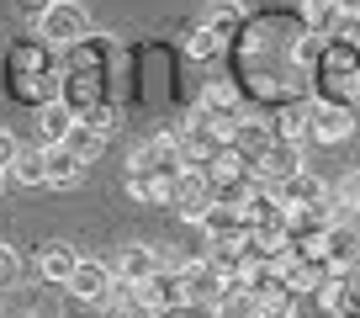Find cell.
<instances>
[{"instance_id": "obj_30", "label": "cell", "mask_w": 360, "mask_h": 318, "mask_svg": "<svg viewBox=\"0 0 360 318\" xmlns=\"http://www.w3.org/2000/svg\"><path fill=\"white\" fill-rule=\"evenodd\" d=\"M79 122L96 127L101 138H112V133H117V106H112V101H96V106H85V112H79Z\"/></svg>"}, {"instance_id": "obj_26", "label": "cell", "mask_w": 360, "mask_h": 318, "mask_svg": "<svg viewBox=\"0 0 360 318\" xmlns=\"http://www.w3.org/2000/svg\"><path fill=\"white\" fill-rule=\"evenodd\" d=\"M69 148H75L79 159H85V165H96V159H101V148H106V138L96 133V127H85V122H75L69 127V138H64Z\"/></svg>"}, {"instance_id": "obj_16", "label": "cell", "mask_w": 360, "mask_h": 318, "mask_svg": "<svg viewBox=\"0 0 360 318\" xmlns=\"http://www.w3.org/2000/svg\"><path fill=\"white\" fill-rule=\"evenodd\" d=\"M75 122H79V112L69 101H58V96H53V101H43V106H37V138H43V148L64 144Z\"/></svg>"}, {"instance_id": "obj_14", "label": "cell", "mask_w": 360, "mask_h": 318, "mask_svg": "<svg viewBox=\"0 0 360 318\" xmlns=\"http://www.w3.org/2000/svg\"><path fill=\"white\" fill-rule=\"evenodd\" d=\"M75 265H79V250L69 244V238H48V244H37V276H43L48 286H69Z\"/></svg>"}, {"instance_id": "obj_11", "label": "cell", "mask_w": 360, "mask_h": 318, "mask_svg": "<svg viewBox=\"0 0 360 318\" xmlns=\"http://www.w3.org/2000/svg\"><path fill=\"white\" fill-rule=\"evenodd\" d=\"M180 276H186V303L191 307H212L217 297L228 292V281L217 276V265L207 260V255L202 260H180Z\"/></svg>"}, {"instance_id": "obj_36", "label": "cell", "mask_w": 360, "mask_h": 318, "mask_svg": "<svg viewBox=\"0 0 360 318\" xmlns=\"http://www.w3.org/2000/svg\"><path fill=\"white\" fill-rule=\"evenodd\" d=\"M339 6H345V11H349V16H360V0H339Z\"/></svg>"}, {"instance_id": "obj_19", "label": "cell", "mask_w": 360, "mask_h": 318, "mask_svg": "<svg viewBox=\"0 0 360 318\" xmlns=\"http://www.w3.org/2000/svg\"><path fill=\"white\" fill-rule=\"evenodd\" d=\"M85 170H90V165H85V159H79L69 144H53V148H48V186L69 191V186L85 181Z\"/></svg>"}, {"instance_id": "obj_1", "label": "cell", "mask_w": 360, "mask_h": 318, "mask_svg": "<svg viewBox=\"0 0 360 318\" xmlns=\"http://www.w3.org/2000/svg\"><path fill=\"white\" fill-rule=\"evenodd\" d=\"M191 112H196V117H207V122L223 133V144H228V138H233V127H238V117H244L249 106H244V91H238V80H207Z\"/></svg>"}, {"instance_id": "obj_29", "label": "cell", "mask_w": 360, "mask_h": 318, "mask_svg": "<svg viewBox=\"0 0 360 318\" xmlns=\"http://www.w3.org/2000/svg\"><path fill=\"white\" fill-rule=\"evenodd\" d=\"M0 318H58V303H48V297H16V303L0 307Z\"/></svg>"}, {"instance_id": "obj_2", "label": "cell", "mask_w": 360, "mask_h": 318, "mask_svg": "<svg viewBox=\"0 0 360 318\" xmlns=\"http://www.w3.org/2000/svg\"><path fill=\"white\" fill-rule=\"evenodd\" d=\"M85 32H90V16H85V6L79 0H53L43 16H37V37H43L48 48H75V43H85Z\"/></svg>"}, {"instance_id": "obj_18", "label": "cell", "mask_w": 360, "mask_h": 318, "mask_svg": "<svg viewBox=\"0 0 360 318\" xmlns=\"http://www.w3.org/2000/svg\"><path fill=\"white\" fill-rule=\"evenodd\" d=\"M270 133L286 138V144H302V138H313V122H307V101H302V96H292V101L276 106V117H270Z\"/></svg>"}, {"instance_id": "obj_32", "label": "cell", "mask_w": 360, "mask_h": 318, "mask_svg": "<svg viewBox=\"0 0 360 318\" xmlns=\"http://www.w3.org/2000/svg\"><path fill=\"white\" fill-rule=\"evenodd\" d=\"M16 276H22V255H16L11 244H0V286H11Z\"/></svg>"}, {"instance_id": "obj_5", "label": "cell", "mask_w": 360, "mask_h": 318, "mask_svg": "<svg viewBox=\"0 0 360 318\" xmlns=\"http://www.w3.org/2000/svg\"><path fill=\"white\" fill-rule=\"evenodd\" d=\"M112 292H117V271H112V260L79 255L75 276H69V297H79V303H90V307H101V303H112Z\"/></svg>"}, {"instance_id": "obj_35", "label": "cell", "mask_w": 360, "mask_h": 318, "mask_svg": "<svg viewBox=\"0 0 360 318\" xmlns=\"http://www.w3.org/2000/svg\"><path fill=\"white\" fill-rule=\"evenodd\" d=\"M345 186H349V196H355V207H360V165H355V175H349Z\"/></svg>"}, {"instance_id": "obj_15", "label": "cell", "mask_w": 360, "mask_h": 318, "mask_svg": "<svg viewBox=\"0 0 360 318\" xmlns=\"http://www.w3.org/2000/svg\"><path fill=\"white\" fill-rule=\"evenodd\" d=\"M297 170H307V159H302V144H286V138H276V144L265 148V159H259V181H270V186H281L286 175H297Z\"/></svg>"}, {"instance_id": "obj_37", "label": "cell", "mask_w": 360, "mask_h": 318, "mask_svg": "<svg viewBox=\"0 0 360 318\" xmlns=\"http://www.w3.org/2000/svg\"><path fill=\"white\" fill-rule=\"evenodd\" d=\"M0 196H6V170H0Z\"/></svg>"}, {"instance_id": "obj_10", "label": "cell", "mask_w": 360, "mask_h": 318, "mask_svg": "<svg viewBox=\"0 0 360 318\" xmlns=\"http://www.w3.org/2000/svg\"><path fill=\"white\" fill-rule=\"evenodd\" d=\"M207 234V244H244L249 238V217H244V207H228V202H212L202 212V223H196Z\"/></svg>"}, {"instance_id": "obj_20", "label": "cell", "mask_w": 360, "mask_h": 318, "mask_svg": "<svg viewBox=\"0 0 360 318\" xmlns=\"http://www.w3.org/2000/svg\"><path fill=\"white\" fill-rule=\"evenodd\" d=\"M345 22H349V11L339 6V0H323V6H302V27H307V37H339L345 32Z\"/></svg>"}, {"instance_id": "obj_22", "label": "cell", "mask_w": 360, "mask_h": 318, "mask_svg": "<svg viewBox=\"0 0 360 318\" xmlns=\"http://www.w3.org/2000/svg\"><path fill=\"white\" fill-rule=\"evenodd\" d=\"M202 27H212V32L228 43V32H233V27H244V0H207Z\"/></svg>"}, {"instance_id": "obj_4", "label": "cell", "mask_w": 360, "mask_h": 318, "mask_svg": "<svg viewBox=\"0 0 360 318\" xmlns=\"http://www.w3.org/2000/svg\"><path fill=\"white\" fill-rule=\"evenodd\" d=\"M127 170H143V175H154V181H175V175L186 170L175 133H159V138H148V144H138L133 159H127Z\"/></svg>"}, {"instance_id": "obj_9", "label": "cell", "mask_w": 360, "mask_h": 318, "mask_svg": "<svg viewBox=\"0 0 360 318\" xmlns=\"http://www.w3.org/2000/svg\"><path fill=\"white\" fill-rule=\"evenodd\" d=\"M307 122H313V138H318V144H345V138L355 133L349 106H345V101H323V96H313V101H307Z\"/></svg>"}, {"instance_id": "obj_21", "label": "cell", "mask_w": 360, "mask_h": 318, "mask_svg": "<svg viewBox=\"0 0 360 318\" xmlns=\"http://www.w3.org/2000/svg\"><path fill=\"white\" fill-rule=\"evenodd\" d=\"M11 181L16 186H48V148L43 144H37V148L22 144V154L11 159Z\"/></svg>"}, {"instance_id": "obj_25", "label": "cell", "mask_w": 360, "mask_h": 318, "mask_svg": "<svg viewBox=\"0 0 360 318\" xmlns=\"http://www.w3.org/2000/svg\"><path fill=\"white\" fill-rule=\"evenodd\" d=\"M212 318H259V313H255V292H249L244 281H233V286L212 303Z\"/></svg>"}, {"instance_id": "obj_7", "label": "cell", "mask_w": 360, "mask_h": 318, "mask_svg": "<svg viewBox=\"0 0 360 318\" xmlns=\"http://www.w3.org/2000/svg\"><path fill=\"white\" fill-rule=\"evenodd\" d=\"M138 297H143L154 313H180V307H191L186 303V276H180V265H159V271L138 286Z\"/></svg>"}, {"instance_id": "obj_13", "label": "cell", "mask_w": 360, "mask_h": 318, "mask_svg": "<svg viewBox=\"0 0 360 318\" xmlns=\"http://www.w3.org/2000/svg\"><path fill=\"white\" fill-rule=\"evenodd\" d=\"M159 265H165V250H154V244H122V250H117V260H112V271H117V281L143 286Z\"/></svg>"}, {"instance_id": "obj_3", "label": "cell", "mask_w": 360, "mask_h": 318, "mask_svg": "<svg viewBox=\"0 0 360 318\" xmlns=\"http://www.w3.org/2000/svg\"><path fill=\"white\" fill-rule=\"evenodd\" d=\"M175 144H180V159H186V170H207L217 154H223V133H217L207 117L186 112V127H175Z\"/></svg>"}, {"instance_id": "obj_23", "label": "cell", "mask_w": 360, "mask_h": 318, "mask_svg": "<svg viewBox=\"0 0 360 318\" xmlns=\"http://www.w3.org/2000/svg\"><path fill=\"white\" fill-rule=\"evenodd\" d=\"M207 260L217 265V276H223L228 286L249 276V260H244V250H238V244H207Z\"/></svg>"}, {"instance_id": "obj_34", "label": "cell", "mask_w": 360, "mask_h": 318, "mask_svg": "<svg viewBox=\"0 0 360 318\" xmlns=\"http://www.w3.org/2000/svg\"><path fill=\"white\" fill-rule=\"evenodd\" d=\"M16 6H22V11H27V16H32V22H37V16H43V11H48V6H53V0H16Z\"/></svg>"}, {"instance_id": "obj_33", "label": "cell", "mask_w": 360, "mask_h": 318, "mask_svg": "<svg viewBox=\"0 0 360 318\" xmlns=\"http://www.w3.org/2000/svg\"><path fill=\"white\" fill-rule=\"evenodd\" d=\"M16 154H22V144H16V138L0 127V170H6V175H11V159H16Z\"/></svg>"}, {"instance_id": "obj_12", "label": "cell", "mask_w": 360, "mask_h": 318, "mask_svg": "<svg viewBox=\"0 0 360 318\" xmlns=\"http://www.w3.org/2000/svg\"><path fill=\"white\" fill-rule=\"evenodd\" d=\"M270 144H276V133H270V122H265V117H255V112L238 117L233 138H228V148H238V159H244L249 170H259V159H265Z\"/></svg>"}, {"instance_id": "obj_27", "label": "cell", "mask_w": 360, "mask_h": 318, "mask_svg": "<svg viewBox=\"0 0 360 318\" xmlns=\"http://www.w3.org/2000/svg\"><path fill=\"white\" fill-rule=\"evenodd\" d=\"M186 53H191L196 64H207V58H217V53H223V37H217L212 27H202V22H196L191 32H186Z\"/></svg>"}, {"instance_id": "obj_24", "label": "cell", "mask_w": 360, "mask_h": 318, "mask_svg": "<svg viewBox=\"0 0 360 318\" xmlns=\"http://www.w3.org/2000/svg\"><path fill=\"white\" fill-rule=\"evenodd\" d=\"M255 313L259 318H297V297L281 281H270L265 292H255Z\"/></svg>"}, {"instance_id": "obj_38", "label": "cell", "mask_w": 360, "mask_h": 318, "mask_svg": "<svg viewBox=\"0 0 360 318\" xmlns=\"http://www.w3.org/2000/svg\"><path fill=\"white\" fill-rule=\"evenodd\" d=\"M302 6H323V0H302Z\"/></svg>"}, {"instance_id": "obj_31", "label": "cell", "mask_w": 360, "mask_h": 318, "mask_svg": "<svg viewBox=\"0 0 360 318\" xmlns=\"http://www.w3.org/2000/svg\"><path fill=\"white\" fill-rule=\"evenodd\" d=\"M101 318H159V313L148 303H138V297H127V303L112 297V303H101Z\"/></svg>"}, {"instance_id": "obj_28", "label": "cell", "mask_w": 360, "mask_h": 318, "mask_svg": "<svg viewBox=\"0 0 360 318\" xmlns=\"http://www.w3.org/2000/svg\"><path fill=\"white\" fill-rule=\"evenodd\" d=\"M127 196H133V202H165L169 207V181H154V175L133 170L127 175Z\"/></svg>"}, {"instance_id": "obj_6", "label": "cell", "mask_w": 360, "mask_h": 318, "mask_svg": "<svg viewBox=\"0 0 360 318\" xmlns=\"http://www.w3.org/2000/svg\"><path fill=\"white\" fill-rule=\"evenodd\" d=\"M169 207H175L180 217L202 223V212L212 207V181H207V170H180L175 181H169Z\"/></svg>"}, {"instance_id": "obj_8", "label": "cell", "mask_w": 360, "mask_h": 318, "mask_svg": "<svg viewBox=\"0 0 360 318\" xmlns=\"http://www.w3.org/2000/svg\"><path fill=\"white\" fill-rule=\"evenodd\" d=\"M328 281H334V271H328L323 255H292V260H286V271H281V286H286L292 297H318Z\"/></svg>"}, {"instance_id": "obj_17", "label": "cell", "mask_w": 360, "mask_h": 318, "mask_svg": "<svg viewBox=\"0 0 360 318\" xmlns=\"http://www.w3.org/2000/svg\"><path fill=\"white\" fill-rule=\"evenodd\" d=\"M276 196H281L286 207H318L328 196V181L318 170H297V175H286V181L276 186Z\"/></svg>"}]
</instances>
